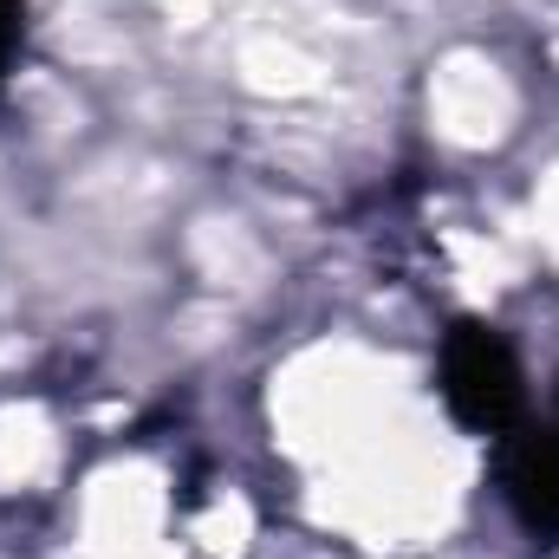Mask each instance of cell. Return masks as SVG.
I'll list each match as a JSON object with an SVG mask.
<instances>
[{"label": "cell", "instance_id": "cell-1", "mask_svg": "<svg viewBox=\"0 0 559 559\" xmlns=\"http://www.w3.org/2000/svg\"><path fill=\"white\" fill-rule=\"evenodd\" d=\"M436 378H442V404L449 417L475 436H514L527 417V378H521V358L514 345L488 325V319H455L442 332V358H436Z\"/></svg>", "mask_w": 559, "mask_h": 559}, {"label": "cell", "instance_id": "cell-2", "mask_svg": "<svg viewBox=\"0 0 559 559\" xmlns=\"http://www.w3.org/2000/svg\"><path fill=\"white\" fill-rule=\"evenodd\" d=\"M501 495L514 508V521L534 540H559V417L547 429H514L501 436Z\"/></svg>", "mask_w": 559, "mask_h": 559}, {"label": "cell", "instance_id": "cell-3", "mask_svg": "<svg viewBox=\"0 0 559 559\" xmlns=\"http://www.w3.org/2000/svg\"><path fill=\"white\" fill-rule=\"evenodd\" d=\"M20 52H26V0H0V92H7Z\"/></svg>", "mask_w": 559, "mask_h": 559}]
</instances>
